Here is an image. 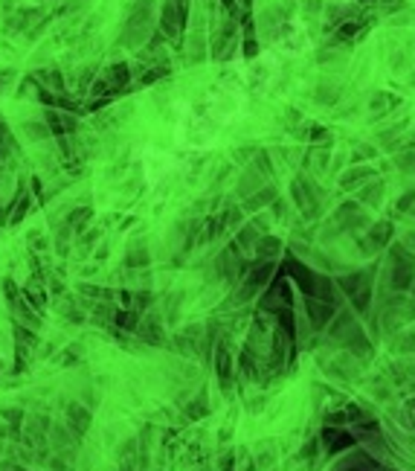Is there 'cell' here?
I'll return each mask as SVG.
<instances>
[{"label": "cell", "instance_id": "6da1fadb", "mask_svg": "<svg viewBox=\"0 0 415 471\" xmlns=\"http://www.w3.org/2000/svg\"><path fill=\"white\" fill-rule=\"evenodd\" d=\"M291 198H293V207L300 209V216L305 221H314L320 216V207H323V189L311 181V177L300 175V177H293V184H291Z\"/></svg>", "mask_w": 415, "mask_h": 471}, {"label": "cell", "instance_id": "7a4b0ae2", "mask_svg": "<svg viewBox=\"0 0 415 471\" xmlns=\"http://www.w3.org/2000/svg\"><path fill=\"white\" fill-rule=\"evenodd\" d=\"M392 221H375L366 233L360 236V250L363 256H375L377 250H384L389 241H392Z\"/></svg>", "mask_w": 415, "mask_h": 471}, {"label": "cell", "instance_id": "3957f363", "mask_svg": "<svg viewBox=\"0 0 415 471\" xmlns=\"http://www.w3.org/2000/svg\"><path fill=\"white\" fill-rule=\"evenodd\" d=\"M184 21H186V6L177 3V0H165L163 15H160V29L165 38H177L184 32Z\"/></svg>", "mask_w": 415, "mask_h": 471}, {"label": "cell", "instance_id": "277c9868", "mask_svg": "<svg viewBox=\"0 0 415 471\" xmlns=\"http://www.w3.org/2000/svg\"><path fill=\"white\" fill-rule=\"evenodd\" d=\"M372 24H375V18H352V21H343V24H337L334 35H331V44H334V47H340V44H355L357 38L366 35Z\"/></svg>", "mask_w": 415, "mask_h": 471}, {"label": "cell", "instance_id": "5b68a950", "mask_svg": "<svg viewBox=\"0 0 415 471\" xmlns=\"http://www.w3.org/2000/svg\"><path fill=\"white\" fill-rule=\"evenodd\" d=\"M268 181H270V177L264 175L256 163H250V166H247V172L241 175V181H238V195H241V198H250V195L259 192Z\"/></svg>", "mask_w": 415, "mask_h": 471}, {"label": "cell", "instance_id": "8992f818", "mask_svg": "<svg viewBox=\"0 0 415 471\" xmlns=\"http://www.w3.org/2000/svg\"><path fill=\"white\" fill-rule=\"evenodd\" d=\"M276 198H279L276 186H273V184H264L259 192H253V195H250V198H244V213H259V209L270 207Z\"/></svg>", "mask_w": 415, "mask_h": 471}, {"label": "cell", "instance_id": "52a82bcc", "mask_svg": "<svg viewBox=\"0 0 415 471\" xmlns=\"http://www.w3.org/2000/svg\"><path fill=\"white\" fill-rule=\"evenodd\" d=\"M105 82L111 85V90H113V93L125 90V88H128V82H131V67H128L125 61L113 64V67H108V76H105Z\"/></svg>", "mask_w": 415, "mask_h": 471}, {"label": "cell", "instance_id": "ba28073f", "mask_svg": "<svg viewBox=\"0 0 415 471\" xmlns=\"http://www.w3.org/2000/svg\"><path fill=\"white\" fill-rule=\"evenodd\" d=\"M380 198H384V181H377V177H372L369 184H363L360 192H357V201L363 207H377Z\"/></svg>", "mask_w": 415, "mask_h": 471}, {"label": "cell", "instance_id": "9c48e42d", "mask_svg": "<svg viewBox=\"0 0 415 471\" xmlns=\"http://www.w3.org/2000/svg\"><path fill=\"white\" fill-rule=\"evenodd\" d=\"M375 177V169H369V166H355V169H348L343 177H340V186L343 189H357V186H363L366 181H372Z\"/></svg>", "mask_w": 415, "mask_h": 471}, {"label": "cell", "instance_id": "30bf717a", "mask_svg": "<svg viewBox=\"0 0 415 471\" xmlns=\"http://www.w3.org/2000/svg\"><path fill=\"white\" fill-rule=\"evenodd\" d=\"M47 122L56 131V137H64L67 131H73V128H76V122L67 117V113H58V111H47Z\"/></svg>", "mask_w": 415, "mask_h": 471}, {"label": "cell", "instance_id": "8fae6325", "mask_svg": "<svg viewBox=\"0 0 415 471\" xmlns=\"http://www.w3.org/2000/svg\"><path fill=\"white\" fill-rule=\"evenodd\" d=\"M398 105H401V99H398V96L375 93V99H372V113H375V117H384V113H389V108H398Z\"/></svg>", "mask_w": 415, "mask_h": 471}, {"label": "cell", "instance_id": "7c38bea8", "mask_svg": "<svg viewBox=\"0 0 415 471\" xmlns=\"http://www.w3.org/2000/svg\"><path fill=\"white\" fill-rule=\"evenodd\" d=\"M279 250H282V241H279L276 236H261V241H259V248H256L259 259H273V256H276Z\"/></svg>", "mask_w": 415, "mask_h": 471}, {"label": "cell", "instance_id": "4fadbf2b", "mask_svg": "<svg viewBox=\"0 0 415 471\" xmlns=\"http://www.w3.org/2000/svg\"><path fill=\"white\" fill-rule=\"evenodd\" d=\"M395 166L401 172H412L415 175V145H404V152L395 157Z\"/></svg>", "mask_w": 415, "mask_h": 471}, {"label": "cell", "instance_id": "5bb4252c", "mask_svg": "<svg viewBox=\"0 0 415 471\" xmlns=\"http://www.w3.org/2000/svg\"><path fill=\"white\" fill-rule=\"evenodd\" d=\"M360 6H377L380 12H398L404 9V0H357Z\"/></svg>", "mask_w": 415, "mask_h": 471}, {"label": "cell", "instance_id": "9a60e30c", "mask_svg": "<svg viewBox=\"0 0 415 471\" xmlns=\"http://www.w3.org/2000/svg\"><path fill=\"white\" fill-rule=\"evenodd\" d=\"M398 213L407 216V218H415V192H407L401 201H398Z\"/></svg>", "mask_w": 415, "mask_h": 471}, {"label": "cell", "instance_id": "2e32d148", "mask_svg": "<svg viewBox=\"0 0 415 471\" xmlns=\"http://www.w3.org/2000/svg\"><path fill=\"white\" fill-rule=\"evenodd\" d=\"M340 99V90H331V88H320L317 90V102L323 105H331V102H337Z\"/></svg>", "mask_w": 415, "mask_h": 471}, {"label": "cell", "instance_id": "e0dca14e", "mask_svg": "<svg viewBox=\"0 0 415 471\" xmlns=\"http://www.w3.org/2000/svg\"><path fill=\"white\" fill-rule=\"evenodd\" d=\"M26 294H29V303H32V305H44V291H41V288L35 291V285H32Z\"/></svg>", "mask_w": 415, "mask_h": 471}, {"label": "cell", "instance_id": "ac0fdd59", "mask_svg": "<svg viewBox=\"0 0 415 471\" xmlns=\"http://www.w3.org/2000/svg\"><path fill=\"white\" fill-rule=\"evenodd\" d=\"M360 157H375V149L372 145H363V149L355 152V160H360Z\"/></svg>", "mask_w": 415, "mask_h": 471}, {"label": "cell", "instance_id": "d6986e66", "mask_svg": "<svg viewBox=\"0 0 415 471\" xmlns=\"http://www.w3.org/2000/svg\"><path fill=\"white\" fill-rule=\"evenodd\" d=\"M404 245L415 253V230H407V236H404Z\"/></svg>", "mask_w": 415, "mask_h": 471}, {"label": "cell", "instance_id": "ffe728a7", "mask_svg": "<svg viewBox=\"0 0 415 471\" xmlns=\"http://www.w3.org/2000/svg\"><path fill=\"white\" fill-rule=\"evenodd\" d=\"M404 145H415V131H412V137H409V140H404Z\"/></svg>", "mask_w": 415, "mask_h": 471}, {"label": "cell", "instance_id": "44dd1931", "mask_svg": "<svg viewBox=\"0 0 415 471\" xmlns=\"http://www.w3.org/2000/svg\"><path fill=\"white\" fill-rule=\"evenodd\" d=\"M177 3H184V6H186V0H177Z\"/></svg>", "mask_w": 415, "mask_h": 471}]
</instances>
